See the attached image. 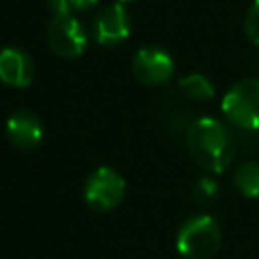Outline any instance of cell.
I'll return each mask as SVG.
<instances>
[{"label": "cell", "instance_id": "5", "mask_svg": "<svg viewBox=\"0 0 259 259\" xmlns=\"http://www.w3.org/2000/svg\"><path fill=\"white\" fill-rule=\"evenodd\" d=\"M47 42L63 59H77L87 49V30L73 14L53 16L47 24Z\"/></svg>", "mask_w": 259, "mask_h": 259}, {"label": "cell", "instance_id": "1", "mask_svg": "<svg viewBox=\"0 0 259 259\" xmlns=\"http://www.w3.org/2000/svg\"><path fill=\"white\" fill-rule=\"evenodd\" d=\"M186 148L192 160L210 174L225 172L235 158V138L231 130L214 117H200L188 127Z\"/></svg>", "mask_w": 259, "mask_h": 259}, {"label": "cell", "instance_id": "7", "mask_svg": "<svg viewBox=\"0 0 259 259\" xmlns=\"http://www.w3.org/2000/svg\"><path fill=\"white\" fill-rule=\"evenodd\" d=\"M130 30H132V20L121 2L101 8L91 26L93 38L103 47L121 45L130 36Z\"/></svg>", "mask_w": 259, "mask_h": 259}, {"label": "cell", "instance_id": "16", "mask_svg": "<svg viewBox=\"0 0 259 259\" xmlns=\"http://www.w3.org/2000/svg\"><path fill=\"white\" fill-rule=\"evenodd\" d=\"M121 4H125V2H136V0H119Z\"/></svg>", "mask_w": 259, "mask_h": 259}, {"label": "cell", "instance_id": "4", "mask_svg": "<svg viewBox=\"0 0 259 259\" xmlns=\"http://www.w3.org/2000/svg\"><path fill=\"white\" fill-rule=\"evenodd\" d=\"M123 194H125V180L117 170L109 166H101L95 172H91L83 186V198L87 206L97 212L115 208L123 200Z\"/></svg>", "mask_w": 259, "mask_h": 259}, {"label": "cell", "instance_id": "10", "mask_svg": "<svg viewBox=\"0 0 259 259\" xmlns=\"http://www.w3.org/2000/svg\"><path fill=\"white\" fill-rule=\"evenodd\" d=\"M233 182L247 198H259V162H243L235 168Z\"/></svg>", "mask_w": 259, "mask_h": 259}, {"label": "cell", "instance_id": "6", "mask_svg": "<svg viewBox=\"0 0 259 259\" xmlns=\"http://www.w3.org/2000/svg\"><path fill=\"white\" fill-rule=\"evenodd\" d=\"M132 71L144 85H164L174 73V61L162 47L146 45L134 55Z\"/></svg>", "mask_w": 259, "mask_h": 259}, {"label": "cell", "instance_id": "15", "mask_svg": "<svg viewBox=\"0 0 259 259\" xmlns=\"http://www.w3.org/2000/svg\"><path fill=\"white\" fill-rule=\"evenodd\" d=\"M101 0H71V8L77 10V12H85V10H91L99 4Z\"/></svg>", "mask_w": 259, "mask_h": 259}, {"label": "cell", "instance_id": "3", "mask_svg": "<svg viewBox=\"0 0 259 259\" xmlns=\"http://www.w3.org/2000/svg\"><path fill=\"white\" fill-rule=\"evenodd\" d=\"M223 115L241 130H259V79L235 83L223 97Z\"/></svg>", "mask_w": 259, "mask_h": 259}, {"label": "cell", "instance_id": "9", "mask_svg": "<svg viewBox=\"0 0 259 259\" xmlns=\"http://www.w3.org/2000/svg\"><path fill=\"white\" fill-rule=\"evenodd\" d=\"M6 136L18 150H32L42 140V121L32 111H14L6 121Z\"/></svg>", "mask_w": 259, "mask_h": 259}, {"label": "cell", "instance_id": "2", "mask_svg": "<svg viewBox=\"0 0 259 259\" xmlns=\"http://www.w3.org/2000/svg\"><path fill=\"white\" fill-rule=\"evenodd\" d=\"M176 249L186 259H212L221 249V229L208 214H194L182 223Z\"/></svg>", "mask_w": 259, "mask_h": 259}, {"label": "cell", "instance_id": "8", "mask_svg": "<svg viewBox=\"0 0 259 259\" xmlns=\"http://www.w3.org/2000/svg\"><path fill=\"white\" fill-rule=\"evenodd\" d=\"M34 79V63L18 47H4L0 51V81L8 87L22 89Z\"/></svg>", "mask_w": 259, "mask_h": 259}, {"label": "cell", "instance_id": "14", "mask_svg": "<svg viewBox=\"0 0 259 259\" xmlns=\"http://www.w3.org/2000/svg\"><path fill=\"white\" fill-rule=\"evenodd\" d=\"M49 10L53 12V16H61V14H71V0H47Z\"/></svg>", "mask_w": 259, "mask_h": 259}, {"label": "cell", "instance_id": "13", "mask_svg": "<svg viewBox=\"0 0 259 259\" xmlns=\"http://www.w3.org/2000/svg\"><path fill=\"white\" fill-rule=\"evenodd\" d=\"M245 34L247 38L259 47V0H253L247 14H245V22H243Z\"/></svg>", "mask_w": 259, "mask_h": 259}, {"label": "cell", "instance_id": "11", "mask_svg": "<svg viewBox=\"0 0 259 259\" xmlns=\"http://www.w3.org/2000/svg\"><path fill=\"white\" fill-rule=\"evenodd\" d=\"M178 89L186 97L196 99V101H208L214 97V87H212L210 79L202 73H190V75L182 77L178 81Z\"/></svg>", "mask_w": 259, "mask_h": 259}, {"label": "cell", "instance_id": "12", "mask_svg": "<svg viewBox=\"0 0 259 259\" xmlns=\"http://www.w3.org/2000/svg\"><path fill=\"white\" fill-rule=\"evenodd\" d=\"M192 194H194V200H196L198 204H202V206H204V204H210V202L219 196V184H217L214 178L204 176V178H200V180L194 184Z\"/></svg>", "mask_w": 259, "mask_h": 259}]
</instances>
